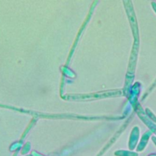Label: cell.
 <instances>
[{"label":"cell","instance_id":"obj_3","mask_svg":"<svg viewBox=\"0 0 156 156\" xmlns=\"http://www.w3.org/2000/svg\"><path fill=\"white\" fill-rule=\"evenodd\" d=\"M31 155L32 156H44L43 155H41V154H40V153H38V152H37V151H32Z\"/></svg>","mask_w":156,"mask_h":156},{"label":"cell","instance_id":"obj_4","mask_svg":"<svg viewBox=\"0 0 156 156\" xmlns=\"http://www.w3.org/2000/svg\"><path fill=\"white\" fill-rule=\"evenodd\" d=\"M25 156H32L31 155H25Z\"/></svg>","mask_w":156,"mask_h":156},{"label":"cell","instance_id":"obj_1","mask_svg":"<svg viewBox=\"0 0 156 156\" xmlns=\"http://www.w3.org/2000/svg\"><path fill=\"white\" fill-rule=\"evenodd\" d=\"M30 149V143H27L24 144L23 149L21 151V155H26L27 154Z\"/></svg>","mask_w":156,"mask_h":156},{"label":"cell","instance_id":"obj_2","mask_svg":"<svg viewBox=\"0 0 156 156\" xmlns=\"http://www.w3.org/2000/svg\"><path fill=\"white\" fill-rule=\"evenodd\" d=\"M21 144H18V143H17V144H14L11 146V147L10 148V151H15L16 149H18L21 147Z\"/></svg>","mask_w":156,"mask_h":156}]
</instances>
